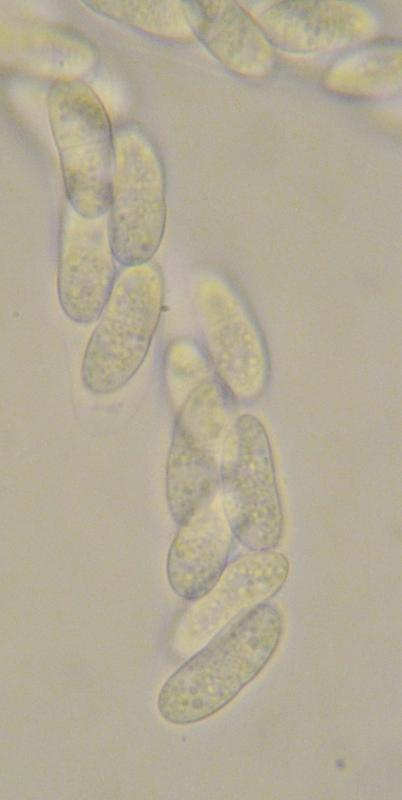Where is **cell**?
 <instances>
[{
  "label": "cell",
  "mask_w": 402,
  "mask_h": 800,
  "mask_svg": "<svg viewBox=\"0 0 402 800\" xmlns=\"http://www.w3.org/2000/svg\"><path fill=\"white\" fill-rule=\"evenodd\" d=\"M147 145L120 161L111 186L108 234L117 262L129 267L150 261L164 234V182L156 156Z\"/></svg>",
  "instance_id": "8992f818"
},
{
  "label": "cell",
  "mask_w": 402,
  "mask_h": 800,
  "mask_svg": "<svg viewBox=\"0 0 402 800\" xmlns=\"http://www.w3.org/2000/svg\"><path fill=\"white\" fill-rule=\"evenodd\" d=\"M228 424L226 396L211 383L192 392L176 419L166 464V497L179 525L211 497L220 481Z\"/></svg>",
  "instance_id": "5b68a950"
},
{
  "label": "cell",
  "mask_w": 402,
  "mask_h": 800,
  "mask_svg": "<svg viewBox=\"0 0 402 800\" xmlns=\"http://www.w3.org/2000/svg\"><path fill=\"white\" fill-rule=\"evenodd\" d=\"M116 261L108 233L66 217L58 245L57 293L71 321L88 324L99 318L116 282Z\"/></svg>",
  "instance_id": "ba28073f"
},
{
  "label": "cell",
  "mask_w": 402,
  "mask_h": 800,
  "mask_svg": "<svg viewBox=\"0 0 402 800\" xmlns=\"http://www.w3.org/2000/svg\"><path fill=\"white\" fill-rule=\"evenodd\" d=\"M163 301V275L155 263L148 261L122 271L82 359V382L88 391L109 395L131 380L148 353Z\"/></svg>",
  "instance_id": "7a4b0ae2"
},
{
  "label": "cell",
  "mask_w": 402,
  "mask_h": 800,
  "mask_svg": "<svg viewBox=\"0 0 402 800\" xmlns=\"http://www.w3.org/2000/svg\"><path fill=\"white\" fill-rule=\"evenodd\" d=\"M283 629L284 616L274 604L246 612L169 676L157 698L160 716L188 725L220 712L268 665Z\"/></svg>",
  "instance_id": "6da1fadb"
},
{
  "label": "cell",
  "mask_w": 402,
  "mask_h": 800,
  "mask_svg": "<svg viewBox=\"0 0 402 800\" xmlns=\"http://www.w3.org/2000/svg\"><path fill=\"white\" fill-rule=\"evenodd\" d=\"M221 502L235 538L250 551L273 550L280 542L284 518L272 448L263 424L239 416L223 447Z\"/></svg>",
  "instance_id": "3957f363"
},
{
  "label": "cell",
  "mask_w": 402,
  "mask_h": 800,
  "mask_svg": "<svg viewBox=\"0 0 402 800\" xmlns=\"http://www.w3.org/2000/svg\"><path fill=\"white\" fill-rule=\"evenodd\" d=\"M179 526L167 556V578L177 595L196 600L212 588L228 565L235 536L217 498L210 497Z\"/></svg>",
  "instance_id": "9c48e42d"
},
{
  "label": "cell",
  "mask_w": 402,
  "mask_h": 800,
  "mask_svg": "<svg viewBox=\"0 0 402 800\" xmlns=\"http://www.w3.org/2000/svg\"><path fill=\"white\" fill-rule=\"evenodd\" d=\"M289 571L288 559L278 551H250L237 557L187 612L180 640L195 648L214 637L237 616L278 593Z\"/></svg>",
  "instance_id": "52a82bcc"
},
{
  "label": "cell",
  "mask_w": 402,
  "mask_h": 800,
  "mask_svg": "<svg viewBox=\"0 0 402 800\" xmlns=\"http://www.w3.org/2000/svg\"><path fill=\"white\" fill-rule=\"evenodd\" d=\"M51 123L69 201L94 219L110 208L112 141L102 106L87 87L58 83L51 91Z\"/></svg>",
  "instance_id": "277c9868"
}]
</instances>
